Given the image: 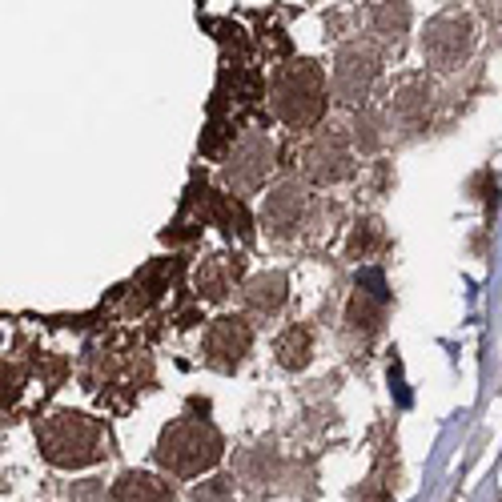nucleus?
<instances>
[{
    "mask_svg": "<svg viewBox=\"0 0 502 502\" xmlns=\"http://www.w3.org/2000/svg\"><path fill=\"white\" fill-rule=\"evenodd\" d=\"M36 442H41L44 459L61 470L92 467L109 454V430L97 418L81 410H53L49 418L36 422Z\"/></svg>",
    "mask_w": 502,
    "mask_h": 502,
    "instance_id": "nucleus-1",
    "label": "nucleus"
},
{
    "mask_svg": "<svg viewBox=\"0 0 502 502\" xmlns=\"http://www.w3.org/2000/svg\"><path fill=\"white\" fill-rule=\"evenodd\" d=\"M157 462L178 478H193L221 462V434L206 418H178L157 439Z\"/></svg>",
    "mask_w": 502,
    "mask_h": 502,
    "instance_id": "nucleus-2",
    "label": "nucleus"
},
{
    "mask_svg": "<svg viewBox=\"0 0 502 502\" xmlns=\"http://www.w3.org/2000/svg\"><path fill=\"white\" fill-rule=\"evenodd\" d=\"M274 113L294 129L318 125L325 113V72L314 61H290L274 81Z\"/></svg>",
    "mask_w": 502,
    "mask_h": 502,
    "instance_id": "nucleus-3",
    "label": "nucleus"
},
{
    "mask_svg": "<svg viewBox=\"0 0 502 502\" xmlns=\"http://www.w3.org/2000/svg\"><path fill=\"white\" fill-rule=\"evenodd\" d=\"M378 69H382V61H378V53L370 49V44H362V41L342 44L338 57H333V97H338L342 105L366 101L378 81Z\"/></svg>",
    "mask_w": 502,
    "mask_h": 502,
    "instance_id": "nucleus-4",
    "label": "nucleus"
},
{
    "mask_svg": "<svg viewBox=\"0 0 502 502\" xmlns=\"http://www.w3.org/2000/svg\"><path fill=\"white\" fill-rule=\"evenodd\" d=\"M474 49V24L462 13H442L426 24L422 33V57L434 64V69H454L470 57Z\"/></svg>",
    "mask_w": 502,
    "mask_h": 502,
    "instance_id": "nucleus-5",
    "label": "nucleus"
},
{
    "mask_svg": "<svg viewBox=\"0 0 502 502\" xmlns=\"http://www.w3.org/2000/svg\"><path fill=\"white\" fill-rule=\"evenodd\" d=\"M269 169H274V145H269L262 133H246L234 145V153H229L226 185L234 193H254L257 185L269 178Z\"/></svg>",
    "mask_w": 502,
    "mask_h": 502,
    "instance_id": "nucleus-6",
    "label": "nucleus"
},
{
    "mask_svg": "<svg viewBox=\"0 0 502 502\" xmlns=\"http://www.w3.org/2000/svg\"><path fill=\"white\" fill-rule=\"evenodd\" d=\"M354 173V157H350L346 133L342 129H325L322 137H314V145L305 149V178L318 185H338Z\"/></svg>",
    "mask_w": 502,
    "mask_h": 502,
    "instance_id": "nucleus-7",
    "label": "nucleus"
},
{
    "mask_svg": "<svg viewBox=\"0 0 502 502\" xmlns=\"http://www.w3.org/2000/svg\"><path fill=\"white\" fill-rule=\"evenodd\" d=\"M254 346V330L246 318H217L206 333V362L213 370H237Z\"/></svg>",
    "mask_w": 502,
    "mask_h": 502,
    "instance_id": "nucleus-8",
    "label": "nucleus"
},
{
    "mask_svg": "<svg viewBox=\"0 0 502 502\" xmlns=\"http://www.w3.org/2000/svg\"><path fill=\"white\" fill-rule=\"evenodd\" d=\"M305 209H310V198H305L302 185H282V189H274L265 198L262 206V226L269 229L274 237H290L297 234V226L305 221Z\"/></svg>",
    "mask_w": 502,
    "mask_h": 502,
    "instance_id": "nucleus-9",
    "label": "nucleus"
},
{
    "mask_svg": "<svg viewBox=\"0 0 502 502\" xmlns=\"http://www.w3.org/2000/svg\"><path fill=\"white\" fill-rule=\"evenodd\" d=\"M241 274H246V262L237 254H213L198 265V294L206 302H221L241 282Z\"/></svg>",
    "mask_w": 502,
    "mask_h": 502,
    "instance_id": "nucleus-10",
    "label": "nucleus"
},
{
    "mask_svg": "<svg viewBox=\"0 0 502 502\" xmlns=\"http://www.w3.org/2000/svg\"><path fill=\"white\" fill-rule=\"evenodd\" d=\"M109 502H178V495H173V487L165 478H157V474L125 470L113 482V490H109Z\"/></svg>",
    "mask_w": 502,
    "mask_h": 502,
    "instance_id": "nucleus-11",
    "label": "nucleus"
},
{
    "mask_svg": "<svg viewBox=\"0 0 502 502\" xmlns=\"http://www.w3.org/2000/svg\"><path fill=\"white\" fill-rule=\"evenodd\" d=\"M241 297H246L249 314H277L285 305V297H290V282H285V274H257L241 290Z\"/></svg>",
    "mask_w": 502,
    "mask_h": 502,
    "instance_id": "nucleus-12",
    "label": "nucleus"
},
{
    "mask_svg": "<svg viewBox=\"0 0 502 502\" xmlns=\"http://www.w3.org/2000/svg\"><path fill=\"white\" fill-rule=\"evenodd\" d=\"M370 21H374V33L398 49V44L406 41V33H410V5H406V0H382Z\"/></svg>",
    "mask_w": 502,
    "mask_h": 502,
    "instance_id": "nucleus-13",
    "label": "nucleus"
},
{
    "mask_svg": "<svg viewBox=\"0 0 502 502\" xmlns=\"http://www.w3.org/2000/svg\"><path fill=\"white\" fill-rule=\"evenodd\" d=\"M206 217L213 221V226L226 229V234L249 237V213L241 209V201H234L229 193H209L206 189Z\"/></svg>",
    "mask_w": 502,
    "mask_h": 502,
    "instance_id": "nucleus-14",
    "label": "nucleus"
},
{
    "mask_svg": "<svg viewBox=\"0 0 502 502\" xmlns=\"http://www.w3.org/2000/svg\"><path fill=\"white\" fill-rule=\"evenodd\" d=\"M426 105H430V85H426L422 77H410L402 89L394 92V105H390V113L402 121V125H418V121L426 117Z\"/></svg>",
    "mask_w": 502,
    "mask_h": 502,
    "instance_id": "nucleus-15",
    "label": "nucleus"
},
{
    "mask_svg": "<svg viewBox=\"0 0 502 502\" xmlns=\"http://www.w3.org/2000/svg\"><path fill=\"white\" fill-rule=\"evenodd\" d=\"M314 358V333L305 325H290V330L277 338V362L285 370H305Z\"/></svg>",
    "mask_w": 502,
    "mask_h": 502,
    "instance_id": "nucleus-16",
    "label": "nucleus"
},
{
    "mask_svg": "<svg viewBox=\"0 0 502 502\" xmlns=\"http://www.w3.org/2000/svg\"><path fill=\"white\" fill-rule=\"evenodd\" d=\"M346 318H350V330L378 333V325H382V297L358 285V294L350 297V314H346Z\"/></svg>",
    "mask_w": 502,
    "mask_h": 502,
    "instance_id": "nucleus-17",
    "label": "nucleus"
},
{
    "mask_svg": "<svg viewBox=\"0 0 502 502\" xmlns=\"http://www.w3.org/2000/svg\"><path fill=\"white\" fill-rule=\"evenodd\" d=\"M354 141H358L362 153H374V149H378L382 133H378V117L374 113H358V121H354Z\"/></svg>",
    "mask_w": 502,
    "mask_h": 502,
    "instance_id": "nucleus-18",
    "label": "nucleus"
},
{
    "mask_svg": "<svg viewBox=\"0 0 502 502\" xmlns=\"http://www.w3.org/2000/svg\"><path fill=\"white\" fill-rule=\"evenodd\" d=\"M229 490H234V478H209L193 490V502H226Z\"/></svg>",
    "mask_w": 502,
    "mask_h": 502,
    "instance_id": "nucleus-19",
    "label": "nucleus"
},
{
    "mask_svg": "<svg viewBox=\"0 0 502 502\" xmlns=\"http://www.w3.org/2000/svg\"><path fill=\"white\" fill-rule=\"evenodd\" d=\"M374 237H378L374 221H358L354 237H350V257H366V254H370V246H374Z\"/></svg>",
    "mask_w": 502,
    "mask_h": 502,
    "instance_id": "nucleus-20",
    "label": "nucleus"
},
{
    "mask_svg": "<svg viewBox=\"0 0 502 502\" xmlns=\"http://www.w3.org/2000/svg\"><path fill=\"white\" fill-rule=\"evenodd\" d=\"M21 382H24V370L21 366H5V406L21 398Z\"/></svg>",
    "mask_w": 502,
    "mask_h": 502,
    "instance_id": "nucleus-21",
    "label": "nucleus"
},
{
    "mask_svg": "<svg viewBox=\"0 0 502 502\" xmlns=\"http://www.w3.org/2000/svg\"><path fill=\"white\" fill-rule=\"evenodd\" d=\"M234 137V129H221V125H209V133H206V141H201V153H221V145Z\"/></svg>",
    "mask_w": 502,
    "mask_h": 502,
    "instance_id": "nucleus-22",
    "label": "nucleus"
},
{
    "mask_svg": "<svg viewBox=\"0 0 502 502\" xmlns=\"http://www.w3.org/2000/svg\"><path fill=\"white\" fill-rule=\"evenodd\" d=\"M72 498L77 502H101V487L97 482H81V487L72 490Z\"/></svg>",
    "mask_w": 502,
    "mask_h": 502,
    "instance_id": "nucleus-23",
    "label": "nucleus"
}]
</instances>
